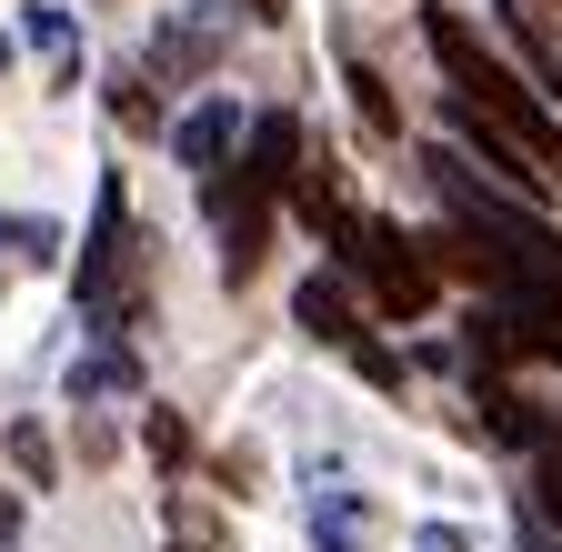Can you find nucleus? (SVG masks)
Here are the masks:
<instances>
[{"label": "nucleus", "instance_id": "nucleus-8", "mask_svg": "<svg viewBox=\"0 0 562 552\" xmlns=\"http://www.w3.org/2000/svg\"><path fill=\"white\" fill-rule=\"evenodd\" d=\"M503 21H513V50H522V71H532V91L562 111V41L542 31V11H522V0H503Z\"/></svg>", "mask_w": 562, "mask_h": 552}, {"label": "nucleus", "instance_id": "nucleus-6", "mask_svg": "<svg viewBox=\"0 0 562 552\" xmlns=\"http://www.w3.org/2000/svg\"><path fill=\"white\" fill-rule=\"evenodd\" d=\"M261 191H292V171H302V121L292 111H261L251 121V161H241Z\"/></svg>", "mask_w": 562, "mask_h": 552}, {"label": "nucleus", "instance_id": "nucleus-13", "mask_svg": "<svg viewBox=\"0 0 562 552\" xmlns=\"http://www.w3.org/2000/svg\"><path fill=\"white\" fill-rule=\"evenodd\" d=\"M11 462H21V472H31V482H50V442H41V432H31V423H21V432H11Z\"/></svg>", "mask_w": 562, "mask_h": 552}, {"label": "nucleus", "instance_id": "nucleus-2", "mask_svg": "<svg viewBox=\"0 0 562 552\" xmlns=\"http://www.w3.org/2000/svg\"><path fill=\"white\" fill-rule=\"evenodd\" d=\"M331 251H341V271L351 282H372V302L382 312H432V261H422V241H402L392 222H372V212H341L331 222Z\"/></svg>", "mask_w": 562, "mask_h": 552}, {"label": "nucleus", "instance_id": "nucleus-3", "mask_svg": "<svg viewBox=\"0 0 562 552\" xmlns=\"http://www.w3.org/2000/svg\"><path fill=\"white\" fill-rule=\"evenodd\" d=\"M81 312L101 331H131V312H140V241H131L121 181H101V212H91V241H81Z\"/></svg>", "mask_w": 562, "mask_h": 552}, {"label": "nucleus", "instance_id": "nucleus-5", "mask_svg": "<svg viewBox=\"0 0 562 552\" xmlns=\"http://www.w3.org/2000/svg\"><path fill=\"white\" fill-rule=\"evenodd\" d=\"M232 142H241V111H232V101H201V111L171 131L181 171H222V161H232Z\"/></svg>", "mask_w": 562, "mask_h": 552}, {"label": "nucleus", "instance_id": "nucleus-14", "mask_svg": "<svg viewBox=\"0 0 562 552\" xmlns=\"http://www.w3.org/2000/svg\"><path fill=\"white\" fill-rule=\"evenodd\" d=\"M0 241L11 251H50V222H0Z\"/></svg>", "mask_w": 562, "mask_h": 552}, {"label": "nucleus", "instance_id": "nucleus-1", "mask_svg": "<svg viewBox=\"0 0 562 552\" xmlns=\"http://www.w3.org/2000/svg\"><path fill=\"white\" fill-rule=\"evenodd\" d=\"M422 41H432L442 81H452V121L492 131V142H513L542 181H562V111L513 71V60H503V50H482V31H472L462 11H422Z\"/></svg>", "mask_w": 562, "mask_h": 552}, {"label": "nucleus", "instance_id": "nucleus-17", "mask_svg": "<svg viewBox=\"0 0 562 552\" xmlns=\"http://www.w3.org/2000/svg\"><path fill=\"white\" fill-rule=\"evenodd\" d=\"M432 552H442V542H432Z\"/></svg>", "mask_w": 562, "mask_h": 552}, {"label": "nucleus", "instance_id": "nucleus-4", "mask_svg": "<svg viewBox=\"0 0 562 552\" xmlns=\"http://www.w3.org/2000/svg\"><path fill=\"white\" fill-rule=\"evenodd\" d=\"M271 201H281V191H261L251 171H241V181L211 171V222H222V282H232V292L251 282L261 251H271Z\"/></svg>", "mask_w": 562, "mask_h": 552}, {"label": "nucleus", "instance_id": "nucleus-15", "mask_svg": "<svg viewBox=\"0 0 562 552\" xmlns=\"http://www.w3.org/2000/svg\"><path fill=\"white\" fill-rule=\"evenodd\" d=\"M11 532H21V503H11V493H0V552H11Z\"/></svg>", "mask_w": 562, "mask_h": 552}, {"label": "nucleus", "instance_id": "nucleus-10", "mask_svg": "<svg viewBox=\"0 0 562 552\" xmlns=\"http://www.w3.org/2000/svg\"><path fill=\"white\" fill-rule=\"evenodd\" d=\"M201 60H211V31H161V41H151V71H161V81L201 71Z\"/></svg>", "mask_w": 562, "mask_h": 552}, {"label": "nucleus", "instance_id": "nucleus-7", "mask_svg": "<svg viewBox=\"0 0 562 552\" xmlns=\"http://www.w3.org/2000/svg\"><path fill=\"white\" fill-rule=\"evenodd\" d=\"M292 312H302V331H312V341H331V352H351V341H362V312H351V292H341V282H322V271L302 282V302H292Z\"/></svg>", "mask_w": 562, "mask_h": 552}, {"label": "nucleus", "instance_id": "nucleus-11", "mask_svg": "<svg viewBox=\"0 0 562 552\" xmlns=\"http://www.w3.org/2000/svg\"><path fill=\"white\" fill-rule=\"evenodd\" d=\"M312 532H322V552H362V542H372V512H362V503H322Z\"/></svg>", "mask_w": 562, "mask_h": 552}, {"label": "nucleus", "instance_id": "nucleus-9", "mask_svg": "<svg viewBox=\"0 0 562 552\" xmlns=\"http://www.w3.org/2000/svg\"><path fill=\"white\" fill-rule=\"evenodd\" d=\"M121 392H140V362L121 352V341L91 352V362H70V402H121Z\"/></svg>", "mask_w": 562, "mask_h": 552}, {"label": "nucleus", "instance_id": "nucleus-16", "mask_svg": "<svg viewBox=\"0 0 562 552\" xmlns=\"http://www.w3.org/2000/svg\"><path fill=\"white\" fill-rule=\"evenodd\" d=\"M0 71H11V41H0Z\"/></svg>", "mask_w": 562, "mask_h": 552}, {"label": "nucleus", "instance_id": "nucleus-12", "mask_svg": "<svg viewBox=\"0 0 562 552\" xmlns=\"http://www.w3.org/2000/svg\"><path fill=\"white\" fill-rule=\"evenodd\" d=\"M140 442H151V462H161V472H181V462H191V432L171 423V412H151V432H140Z\"/></svg>", "mask_w": 562, "mask_h": 552}]
</instances>
